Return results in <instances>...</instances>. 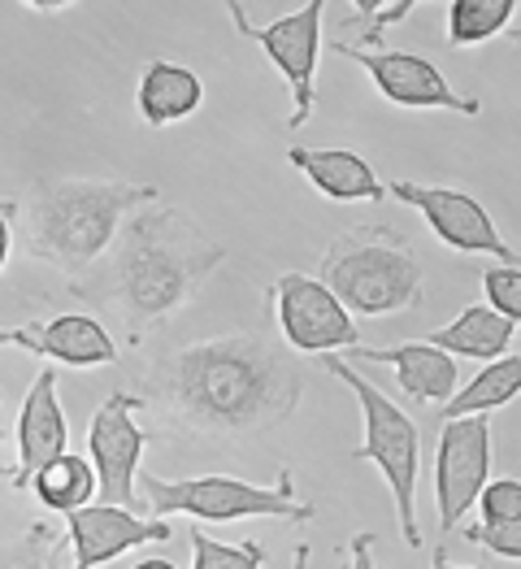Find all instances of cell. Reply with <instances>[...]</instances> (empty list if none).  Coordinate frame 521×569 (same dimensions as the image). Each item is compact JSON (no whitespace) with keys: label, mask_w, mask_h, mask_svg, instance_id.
Returning <instances> with one entry per match:
<instances>
[{"label":"cell","mask_w":521,"mask_h":569,"mask_svg":"<svg viewBox=\"0 0 521 569\" xmlns=\"http://www.w3.org/2000/svg\"><path fill=\"white\" fill-rule=\"evenodd\" d=\"M148 400L188 435L248 439L295 413L300 370L261 335H218L152 361Z\"/></svg>","instance_id":"6da1fadb"},{"label":"cell","mask_w":521,"mask_h":569,"mask_svg":"<svg viewBox=\"0 0 521 569\" xmlns=\"http://www.w3.org/2000/svg\"><path fill=\"white\" fill-rule=\"evenodd\" d=\"M222 261L227 248L188 213L174 204H143L118 227L109 270L92 283H74V291L109 305L122 318L127 339L140 343L152 327L179 313Z\"/></svg>","instance_id":"7a4b0ae2"},{"label":"cell","mask_w":521,"mask_h":569,"mask_svg":"<svg viewBox=\"0 0 521 569\" xmlns=\"http://www.w3.org/2000/svg\"><path fill=\"white\" fill-rule=\"evenodd\" d=\"M161 191L152 183H118V179H44L36 183L27 204H18L27 227V257L57 266L79 279L113 248L127 213L157 204Z\"/></svg>","instance_id":"3957f363"},{"label":"cell","mask_w":521,"mask_h":569,"mask_svg":"<svg viewBox=\"0 0 521 569\" xmlns=\"http://www.w3.org/2000/svg\"><path fill=\"white\" fill-rule=\"evenodd\" d=\"M318 283L331 291L348 313L361 318H391L422 305V261L413 243L391 227H348L322 252Z\"/></svg>","instance_id":"277c9868"},{"label":"cell","mask_w":521,"mask_h":569,"mask_svg":"<svg viewBox=\"0 0 521 569\" xmlns=\"http://www.w3.org/2000/svg\"><path fill=\"white\" fill-rule=\"evenodd\" d=\"M322 366L343 382L365 418V439L361 448H352V461H374L382 470V482L391 487V505H395V522L409 548H422V526H418V475H422V430L418 422L391 400L382 396V387L361 379L343 357H322Z\"/></svg>","instance_id":"5b68a950"},{"label":"cell","mask_w":521,"mask_h":569,"mask_svg":"<svg viewBox=\"0 0 521 569\" xmlns=\"http://www.w3.org/2000/svg\"><path fill=\"white\" fill-rule=\"evenodd\" d=\"M148 513L166 522L170 513L200 518V522H239V518H283V522H309L313 505H300L291 491V470L279 475V487H257L231 475H200V478H157L140 470Z\"/></svg>","instance_id":"8992f818"},{"label":"cell","mask_w":521,"mask_h":569,"mask_svg":"<svg viewBox=\"0 0 521 569\" xmlns=\"http://www.w3.org/2000/svg\"><path fill=\"white\" fill-rule=\"evenodd\" d=\"M227 13H231L239 36L243 40H257V44L265 48V57L274 61V70L287 79L291 100H295L287 127L300 131L313 118V104H318V52H322V13H327V4L322 0L300 4V9L283 13L270 27H252L248 13H243V4H227Z\"/></svg>","instance_id":"52a82bcc"},{"label":"cell","mask_w":521,"mask_h":569,"mask_svg":"<svg viewBox=\"0 0 521 569\" xmlns=\"http://www.w3.org/2000/svg\"><path fill=\"white\" fill-rule=\"evenodd\" d=\"M136 409H140V400L118 391L96 409L92 427H88V466L96 475V496H100V505L131 509V513L140 505L136 478H140L143 443H148L143 427L136 422Z\"/></svg>","instance_id":"ba28073f"},{"label":"cell","mask_w":521,"mask_h":569,"mask_svg":"<svg viewBox=\"0 0 521 569\" xmlns=\"http://www.w3.org/2000/svg\"><path fill=\"white\" fill-rule=\"evenodd\" d=\"M274 318H279V331H283L291 352L331 357L334 348L348 352V348L361 343L352 313L313 274H300V270L279 274V283H274Z\"/></svg>","instance_id":"9c48e42d"},{"label":"cell","mask_w":521,"mask_h":569,"mask_svg":"<svg viewBox=\"0 0 521 569\" xmlns=\"http://www.w3.org/2000/svg\"><path fill=\"white\" fill-rule=\"evenodd\" d=\"M491 475V418H457L439 430L434 452V505L439 530H457L470 513Z\"/></svg>","instance_id":"30bf717a"},{"label":"cell","mask_w":521,"mask_h":569,"mask_svg":"<svg viewBox=\"0 0 521 569\" xmlns=\"http://www.w3.org/2000/svg\"><path fill=\"white\" fill-rule=\"evenodd\" d=\"M391 196L400 204H413L422 218L430 222V231L439 243L457 248V252H482V257H495L500 266H518V252L513 243L500 236L495 218L487 213V204H478L470 191L457 188H427V183H391Z\"/></svg>","instance_id":"8fae6325"},{"label":"cell","mask_w":521,"mask_h":569,"mask_svg":"<svg viewBox=\"0 0 521 569\" xmlns=\"http://www.w3.org/2000/svg\"><path fill=\"white\" fill-rule=\"evenodd\" d=\"M339 57H348V61H357L365 74H370V83L379 88L391 104H400V109H452V113H465V118H474L478 100L470 96H461L443 74H439V66H430L427 57H418V52H400V48H357V44H334Z\"/></svg>","instance_id":"7c38bea8"},{"label":"cell","mask_w":521,"mask_h":569,"mask_svg":"<svg viewBox=\"0 0 521 569\" xmlns=\"http://www.w3.org/2000/svg\"><path fill=\"white\" fill-rule=\"evenodd\" d=\"M170 535H174L170 522L140 518V513L113 509V505H83V509L66 513V539H70V552H74V569L109 566L131 548L166 543Z\"/></svg>","instance_id":"4fadbf2b"},{"label":"cell","mask_w":521,"mask_h":569,"mask_svg":"<svg viewBox=\"0 0 521 569\" xmlns=\"http://www.w3.org/2000/svg\"><path fill=\"white\" fill-rule=\"evenodd\" d=\"M66 452H70V422H66V409L57 396V370L44 366L18 413V466L9 470L13 487L27 491L36 470H44L48 461H57Z\"/></svg>","instance_id":"5bb4252c"},{"label":"cell","mask_w":521,"mask_h":569,"mask_svg":"<svg viewBox=\"0 0 521 569\" xmlns=\"http://www.w3.org/2000/svg\"><path fill=\"white\" fill-rule=\"evenodd\" d=\"M348 361H379V366H391L395 379H400V391L409 400H422V405H443L452 391H457V361L443 357L439 348H430L427 339H413V343H400V348H348Z\"/></svg>","instance_id":"9a60e30c"},{"label":"cell","mask_w":521,"mask_h":569,"mask_svg":"<svg viewBox=\"0 0 521 569\" xmlns=\"http://www.w3.org/2000/svg\"><path fill=\"white\" fill-rule=\"evenodd\" d=\"M287 161L327 200H339V204H348V200H374V204H382V196H387V183L379 179V170L365 157L348 152V148H304V143H291Z\"/></svg>","instance_id":"2e32d148"},{"label":"cell","mask_w":521,"mask_h":569,"mask_svg":"<svg viewBox=\"0 0 521 569\" xmlns=\"http://www.w3.org/2000/svg\"><path fill=\"white\" fill-rule=\"evenodd\" d=\"M22 331H27V352L48 357L57 366H70V370H92V366L118 361V343L88 313H57V318L22 327Z\"/></svg>","instance_id":"e0dca14e"},{"label":"cell","mask_w":521,"mask_h":569,"mask_svg":"<svg viewBox=\"0 0 521 569\" xmlns=\"http://www.w3.org/2000/svg\"><path fill=\"white\" fill-rule=\"evenodd\" d=\"M204 100V83L200 74L179 66V61H148L140 74V88H136V104H140V118L148 127H174L191 118Z\"/></svg>","instance_id":"ac0fdd59"},{"label":"cell","mask_w":521,"mask_h":569,"mask_svg":"<svg viewBox=\"0 0 521 569\" xmlns=\"http://www.w3.org/2000/svg\"><path fill=\"white\" fill-rule=\"evenodd\" d=\"M513 339H518V322L491 313L487 305H470L461 318H452L448 327L427 335L430 348H439L443 357H474V361H500L513 352Z\"/></svg>","instance_id":"d6986e66"},{"label":"cell","mask_w":521,"mask_h":569,"mask_svg":"<svg viewBox=\"0 0 521 569\" xmlns=\"http://www.w3.org/2000/svg\"><path fill=\"white\" fill-rule=\"evenodd\" d=\"M521 387V357L509 352L491 366H482L474 379L465 382L461 391H452L443 400V422H457V418H491L495 409H504Z\"/></svg>","instance_id":"ffe728a7"},{"label":"cell","mask_w":521,"mask_h":569,"mask_svg":"<svg viewBox=\"0 0 521 569\" xmlns=\"http://www.w3.org/2000/svg\"><path fill=\"white\" fill-rule=\"evenodd\" d=\"M27 491H36V500L44 505L48 513H74V509L92 505L96 475H92V466H88V457L66 452V457L48 461L44 470H36Z\"/></svg>","instance_id":"44dd1931"},{"label":"cell","mask_w":521,"mask_h":569,"mask_svg":"<svg viewBox=\"0 0 521 569\" xmlns=\"http://www.w3.org/2000/svg\"><path fill=\"white\" fill-rule=\"evenodd\" d=\"M518 13V0H452L448 4V44L474 48L500 36Z\"/></svg>","instance_id":"7402d4cb"},{"label":"cell","mask_w":521,"mask_h":569,"mask_svg":"<svg viewBox=\"0 0 521 569\" xmlns=\"http://www.w3.org/2000/svg\"><path fill=\"white\" fill-rule=\"evenodd\" d=\"M61 543H66V539L48 522L27 526L18 539L0 543V569H57Z\"/></svg>","instance_id":"603a6c76"},{"label":"cell","mask_w":521,"mask_h":569,"mask_svg":"<svg viewBox=\"0 0 521 569\" xmlns=\"http://www.w3.org/2000/svg\"><path fill=\"white\" fill-rule=\"evenodd\" d=\"M191 569H265V548L261 543H222L209 539L200 526L191 530Z\"/></svg>","instance_id":"cb8c5ba5"},{"label":"cell","mask_w":521,"mask_h":569,"mask_svg":"<svg viewBox=\"0 0 521 569\" xmlns=\"http://www.w3.org/2000/svg\"><path fill=\"white\" fill-rule=\"evenodd\" d=\"M418 9V0H352L348 13L361 18V44L357 48H382V27L409 18Z\"/></svg>","instance_id":"d4e9b609"},{"label":"cell","mask_w":521,"mask_h":569,"mask_svg":"<svg viewBox=\"0 0 521 569\" xmlns=\"http://www.w3.org/2000/svg\"><path fill=\"white\" fill-rule=\"evenodd\" d=\"M482 291H487V309L521 322V270L518 266H491L482 274Z\"/></svg>","instance_id":"484cf974"},{"label":"cell","mask_w":521,"mask_h":569,"mask_svg":"<svg viewBox=\"0 0 521 569\" xmlns=\"http://www.w3.org/2000/svg\"><path fill=\"white\" fill-rule=\"evenodd\" d=\"M482 509V526H518L521 522V482L518 478H500L487 482L478 496Z\"/></svg>","instance_id":"4316f807"},{"label":"cell","mask_w":521,"mask_h":569,"mask_svg":"<svg viewBox=\"0 0 521 569\" xmlns=\"http://www.w3.org/2000/svg\"><path fill=\"white\" fill-rule=\"evenodd\" d=\"M470 539L482 543L487 552H495V557H509V561L521 557V522L518 526H474Z\"/></svg>","instance_id":"83f0119b"},{"label":"cell","mask_w":521,"mask_h":569,"mask_svg":"<svg viewBox=\"0 0 521 569\" xmlns=\"http://www.w3.org/2000/svg\"><path fill=\"white\" fill-rule=\"evenodd\" d=\"M348 552V561H343V569H379L374 566V535H352V543L343 548Z\"/></svg>","instance_id":"f1b7e54d"},{"label":"cell","mask_w":521,"mask_h":569,"mask_svg":"<svg viewBox=\"0 0 521 569\" xmlns=\"http://www.w3.org/2000/svg\"><path fill=\"white\" fill-rule=\"evenodd\" d=\"M13 222H18V200L0 196V270H4L9 248H13Z\"/></svg>","instance_id":"f546056e"},{"label":"cell","mask_w":521,"mask_h":569,"mask_svg":"<svg viewBox=\"0 0 521 569\" xmlns=\"http://www.w3.org/2000/svg\"><path fill=\"white\" fill-rule=\"evenodd\" d=\"M4 343H13V348H22V352H27V331H22V327H18V331L0 327V348H4Z\"/></svg>","instance_id":"4dcf8cb0"},{"label":"cell","mask_w":521,"mask_h":569,"mask_svg":"<svg viewBox=\"0 0 521 569\" xmlns=\"http://www.w3.org/2000/svg\"><path fill=\"white\" fill-rule=\"evenodd\" d=\"M430 569H478V566H452V561L443 557V548H439V552H430Z\"/></svg>","instance_id":"1f68e13d"},{"label":"cell","mask_w":521,"mask_h":569,"mask_svg":"<svg viewBox=\"0 0 521 569\" xmlns=\"http://www.w3.org/2000/svg\"><path fill=\"white\" fill-rule=\"evenodd\" d=\"M309 557H313V548H309V543H300V548H295V557H291V569H309Z\"/></svg>","instance_id":"d6a6232c"},{"label":"cell","mask_w":521,"mask_h":569,"mask_svg":"<svg viewBox=\"0 0 521 569\" xmlns=\"http://www.w3.org/2000/svg\"><path fill=\"white\" fill-rule=\"evenodd\" d=\"M131 569H179V566L166 561V557H148V561H140V566H131Z\"/></svg>","instance_id":"836d02e7"},{"label":"cell","mask_w":521,"mask_h":569,"mask_svg":"<svg viewBox=\"0 0 521 569\" xmlns=\"http://www.w3.org/2000/svg\"><path fill=\"white\" fill-rule=\"evenodd\" d=\"M0 475H9V470H4V466H0Z\"/></svg>","instance_id":"e575fe53"}]
</instances>
